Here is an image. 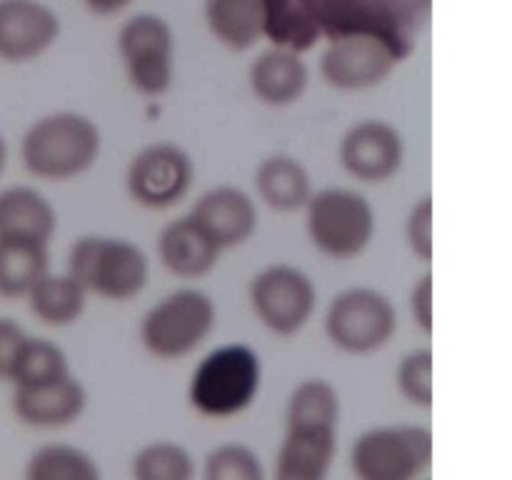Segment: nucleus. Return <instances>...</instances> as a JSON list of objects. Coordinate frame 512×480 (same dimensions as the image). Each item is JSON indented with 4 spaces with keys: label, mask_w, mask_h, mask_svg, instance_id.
Instances as JSON below:
<instances>
[{
    "label": "nucleus",
    "mask_w": 512,
    "mask_h": 480,
    "mask_svg": "<svg viewBox=\"0 0 512 480\" xmlns=\"http://www.w3.org/2000/svg\"><path fill=\"white\" fill-rule=\"evenodd\" d=\"M408 143L398 125L383 118H363L350 125L338 143L345 175L363 185H385L403 170Z\"/></svg>",
    "instance_id": "obj_13"
},
{
    "label": "nucleus",
    "mask_w": 512,
    "mask_h": 480,
    "mask_svg": "<svg viewBox=\"0 0 512 480\" xmlns=\"http://www.w3.org/2000/svg\"><path fill=\"white\" fill-rule=\"evenodd\" d=\"M398 60V50L385 35L353 30L330 40L320 55V75L340 93H360L385 83Z\"/></svg>",
    "instance_id": "obj_12"
},
{
    "label": "nucleus",
    "mask_w": 512,
    "mask_h": 480,
    "mask_svg": "<svg viewBox=\"0 0 512 480\" xmlns=\"http://www.w3.org/2000/svg\"><path fill=\"white\" fill-rule=\"evenodd\" d=\"M248 85L258 103L268 108H290L308 93L310 68L295 50L270 48L250 63Z\"/></svg>",
    "instance_id": "obj_18"
},
{
    "label": "nucleus",
    "mask_w": 512,
    "mask_h": 480,
    "mask_svg": "<svg viewBox=\"0 0 512 480\" xmlns=\"http://www.w3.org/2000/svg\"><path fill=\"white\" fill-rule=\"evenodd\" d=\"M343 398L325 378H305L288 393L283 438L270 480H330L340 443Z\"/></svg>",
    "instance_id": "obj_1"
},
{
    "label": "nucleus",
    "mask_w": 512,
    "mask_h": 480,
    "mask_svg": "<svg viewBox=\"0 0 512 480\" xmlns=\"http://www.w3.org/2000/svg\"><path fill=\"white\" fill-rule=\"evenodd\" d=\"M55 233H58V210L43 190L25 183L0 188V238L50 245Z\"/></svg>",
    "instance_id": "obj_20"
},
{
    "label": "nucleus",
    "mask_w": 512,
    "mask_h": 480,
    "mask_svg": "<svg viewBox=\"0 0 512 480\" xmlns=\"http://www.w3.org/2000/svg\"><path fill=\"white\" fill-rule=\"evenodd\" d=\"M85 8L95 15H115L128 8L133 0H83Z\"/></svg>",
    "instance_id": "obj_32"
},
{
    "label": "nucleus",
    "mask_w": 512,
    "mask_h": 480,
    "mask_svg": "<svg viewBox=\"0 0 512 480\" xmlns=\"http://www.w3.org/2000/svg\"><path fill=\"white\" fill-rule=\"evenodd\" d=\"M433 350H408L395 365V388L400 398L418 410L433 408Z\"/></svg>",
    "instance_id": "obj_28"
},
{
    "label": "nucleus",
    "mask_w": 512,
    "mask_h": 480,
    "mask_svg": "<svg viewBox=\"0 0 512 480\" xmlns=\"http://www.w3.org/2000/svg\"><path fill=\"white\" fill-rule=\"evenodd\" d=\"M28 310L48 328H70L80 323L90 303V295L68 270L48 273L25 295Z\"/></svg>",
    "instance_id": "obj_22"
},
{
    "label": "nucleus",
    "mask_w": 512,
    "mask_h": 480,
    "mask_svg": "<svg viewBox=\"0 0 512 480\" xmlns=\"http://www.w3.org/2000/svg\"><path fill=\"white\" fill-rule=\"evenodd\" d=\"M73 373L70 358L55 340L43 335H28L13 365L8 385L10 388H28V385L50 383Z\"/></svg>",
    "instance_id": "obj_26"
},
{
    "label": "nucleus",
    "mask_w": 512,
    "mask_h": 480,
    "mask_svg": "<svg viewBox=\"0 0 512 480\" xmlns=\"http://www.w3.org/2000/svg\"><path fill=\"white\" fill-rule=\"evenodd\" d=\"M90 405V393L75 373L50 383L13 388L10 410L15 420L33 430L70 428L85 415Z\"/></svg>",
    "instance_id": "obj_15"
},
{
    "label": "nucleus",
    "mask_w": 512,
    "mask_h": 480,
    "mask_svg": "<svg viewBox=\"0 0 512 480\" xmlns=\"http://www.w3.org/2000/svg\"><path fill=\"white\" fill-rule=\"evenodd\" d=\"M255 200L275 213H300L315 193L308 165L290 153H270L255 165Z\"/></svg>",
    "instance_id": "obj_19"
},
{
    "label": "nucleus",
    "mask_w": 512,
    "mask_h": 480,
    "mask_svg": "<svg viewBox=\"0 0 512 480\" xmlns=\"http://www.w3.org/2000/svg\"><path fill=\"white\" fill-rule=\"evenodd\" d=\"M303 215L310 245L335 263H348L368 253L378 233L373 203L348 185L315 188Z\"/></svg>",
    "instance_id": "obj_6"
},
{
    "label": "nucleus",
    "mask_w": 512,
    "mask_h": 480,
    "mask_svg": "<svg viewBox=\"0 0 512 480\" xmlns=\"http://www.w3.org/2000/svg\"><path fill=\"white\" fill-rule=\"evenodd\" d=\"M130 480H198V463L178 440L155 438L130 458Z\"/></svg>",
    "instance_id": "obj_25"
},
{
    "label": "nucleus",
    "mask_w": 512,
    "mask_h": 480,
    "mask_svg": "<svg viewBox=\"0 0 512 480\" xmlns=\"http://www.w3.org/2000/svg\"><path fill=\"white\" fill-rule=\"evenodd\" d=\"M118 55L135 93L160 98L175 80V33L163 15L135 13L118 30Z\"/></svg>",
    "instance_id": "obj_10"
},
{
    "label": "nucleus",
    "mask_w": 512,
    "mask_h": 480,
    "mask_svg": "<svg viewBox=\"0 0 512 480\" xmlns=\"http://www.w3.org/2000/svg\"><path fill=\"white\" fill-rule=\"evenodd\" d=\"M50 270V245L35 240L0 238V298L25 300Z\"/></svg>",
    "instance_id": "obj_23"
},
{
    "label": "nucleus",
    "mask_w": 512,
    "mask_h": 480,
    "mask_svg": "<svg viewBox=\"0 0 512 480\" xmlns=\"http://www.w3.org/2000/svg\"><path fill=\"white\" fill-rule=\"evenodd\" d=\"M263 388V360L248 343H225L190 373L188 403L208 420H230L253 408Z\"/></svg>",
    "instance_id": "obj_3"
},
{
    "label": "nucleus",
    "mask_w": 512,
    "mask_h": 480,
    "mask_svg": "<svg viewBox=\"0 0 512 480\" xmlns=\"http://www.w3.org/2000/svg\"><path fill=\"white\" fill-rule=\"evenodd\" d=\"M60 38V18L40 0H0V63L25 65Z\"/></svg>",
    "instance_id": "obj_16"
},
{
    "label": "nucleus",
    "mask_w": 512,
    "mask_h": 480,
    "mask_svg": "<svg viewBox=\"0 0 512 480\" xmlns=\"http://www.w3.org/2000/svg\"><path fill=\"white\" fill-rule=\"evenodd\" d=\"M408 313L413 318L415 328L430 338L433 335V273L425 270L413 283L408 293Z\"/></svg>",
    "instance_id": "obj_30"
},
{
    "label": "nucleus",
    "mask_w": 512,
    "mask_h": 480,
    "mask_svg": "<svg viewBox=\"0 0 512 480\" xmlns=\"http://www.w3.org/2000/svg\"><path fill=\"white\" fill-rule=\"evenodd\" d=\"M200 480H270L268 465L255 448L240 440L215 445L198 465Z\"/></svg>",
    "instance_id": "obj_27"
},
{
    "label": "nucleus",
    "mask_w": 512,
    "mask_h": 480,
    "mask_svg": "<svg viewBox=\"0 0 512 480\" xmlns=\"http://www.w3.org/2000/svg\"><path fill=\"white\" fill-rule=\"evenodd\" d=\"M205 25L223 48L245 53L268 33V0H205Z\"/></svg>",
    "instance_id": "obj_21"
},
{
    "label": "nucleus",
    "mask_w": 512,
    "mask_h": 480,
    "mask_svg": "<svg viewBox=\"0 0 512 480\" xmlns=\"http://www.w3.org/2000/svg\"><path fill=\"white\" fill-rule=\"evenodd\" d=\"M433 215V195H423V198H418L410 205L403 223L405 245L423 265L433 263Z\"/></svg>",
    "instance_id": "obj_29"
},
{
    "label": "nucleus",
    "mask_w": 512,
    "mask_h": 480,
    "mask_svg": "<svg viewBox=\"0 0 512 480\" xmlns=\"http://www.w3.org/2000/svg\"><path fill=\"white\" fill-rule=\"evenodd\" d=\"M23 480H105L95 455L73 443H45L28 455Z\"/></svg>",
    "instance_id": "obj_24"
},
{
    "label": "nucleus",
    "mask_w": 512,
    "mask_h": 480,
    "mask_svg": "<svg viewBox=\"0 0 512 480\" xmlns=\"http://www.w3.org/2000/svg\"><path fill=\"white\" fill-rule=\"evenodd\" d=\"M190 218L220 248V253L243 248L255 238L260 223L258 200L240 185H213L190 208Z\"/></svg>",
    "instance_id": "obj_14"
},
{
    "label": "nucleus",
    "mask_w": 512,
    "mask_h": 480,
    "mask_svg": "<svg viewBox=\"0 0 512 480\" xmlns=\"http://www.w3.org/2000/svg\"><path fill=\"white\" fill-rule=\"evenodd\" d=\"M65 270L88 290L90 298L128 303L148 288L150 258L135 240L88 233L73 240Z\"/></svg>",
    "instance_id": "obj_5"
},
{
    "label": "nucleus",
    "mask_w": 512,
    "mask_h": 480,
    "mask_svg": "<svg viewBox=\"0 0 512 480\" xmlns=\"http://www.w3.org/2000/svg\"><path fill=\"white\" fill-rule=\"evenodd\" d=\"M323 333L335 350L353 358L380 353L398 333V308L370 285H350L330 298Z\"/></svg>",
    "instance_id": "obj_8"
},
{
    "label": "nucleus",
    "mask_w": 512,
    "mask_h": 480,
    "mask_svg": "<svg viewBox=\"0 0 512 480\" xmlns=\"http://www.w3.org/2000/svg\"><path fill=\"white\" fill-rule=\"evenodd\" d=\"M8 163H10V145L8 140H5V135L0 133V178H3L5 170H8Z\"/></svg>",
    "instance_id": "obj_33"
},
{
    "label": "nucleus",
    "mask_w": 512,
    "mask_h": 480,
    "mask_svg": "<svg viewBox=\"0 0 512 480\" xmlns=\"http://www.w3.org/2000/svg\"><path fill=\"white\" fill-rule=\"evenodd\" d=\"M250 310L268 333L295 338L318 310V285L293 263H270L248 283Z\"/></svg>",
    "instance_id": "obj_9"
},
{
    "label": "nucleus",
    "mask_w": 512,
    "mask_h": 480,
    "mask_svg": "<svg viewBox=\"0 0 512 480\" xmlns=\"http://www.w3.org/2000/svg\"><path fill=\"white\" fill-rule=\"evenodd\" d=\"M155 253L160 265L178 280H200L220 263V248L203 233L190 215L168 220L158 230Z\"/></svg>",
    "instance_id": "obj_17"
},
{
    "label": "nucleus",
    "mask_w": 512,
    "mask_h": 480,
    "mask_svg": "<svg viewBox=\"0 0 512 480\" xmlns=\"http://www.w3.org/2000/svg\"><path fill=\"white\" fill-rule=\"evenodd\" d=\"M433 455L428 425H373L350 445V470L355 480H423L433 468Z\"/></svg>",
    "instance_id": "obj_7"
},
{
    "label": "nucleus",
    "mask_w": 512,
    "mask_h": 480,
    "mask_svg": "<svg viewBox=\"0 0 512 480\" xmlns=\"http://www.w3.org/2000/svg\"><path fill=\"white\" fill-rule=\"evenodd\" d=\"M28 330L10 315H0V383H8L20 348L28 340Z\"/></svg>",
    "instance_id": "obj_31"
},
{
    "label": "nucleus",
    "mask_w": 512,
    "mask_h": 480,
    "mask_svg": "<svg viewBox=\"0 0 512 480\" xmlns=\"http://www.w3.org/2000/svg\"><path fill=\"white\" fill-rule=\"evenodd\" d=\"M218 328V305L203 288L183 285L155 300L138 323V340L150 358L178 363L208 343Z\"/></svg>",
    "instance_id": "obj_4"
},
{
    "label": "nucleus",
    "mask_w": 512,
    "mask_h": 480,
    "mask_svg": "<svg viewBox=\"0 0 512 480\" xmlns=\"http://www.w3.org/2000/svg\"><path fill=\"white\" fill-rule=\"evenodd\" d=\"M195 183V160L173 140L143 145L125 168V193L138 208L163 213L190 195Z\"/></svg>",
    "instance_id": "obj_11"
},
{
    "label": "nucleus",
    "mask_w": 512,
    "mask_h": 480,
    "mask_svg": "<svg viewBox=\"0 0 512 480\" xmlns=\"http://www.w3.org/2000/svg\"><path fill=\"white\" fill-rule=\"evenodd\" d=\"M423 480H430V478H423Z\"/></svg>",
    "instance_id": "obj_34"
},
{
    "label": "nucleus",
    "mask_w": 512,
    "mask_h": 480,
    "mask_svg": "<svg viewBox=\"0 0 512 480\" xmlns=\"http://www.w3.org/2000/svg\"><path fill=\"white\" fill-rule=\"evenodd\" d=\"M18 155L28 175L43 183L83 178L103 155V130L80 110H53L25 128Z\"/></svg>",
    "instance_id": "obj_2"
}]
</instances>
